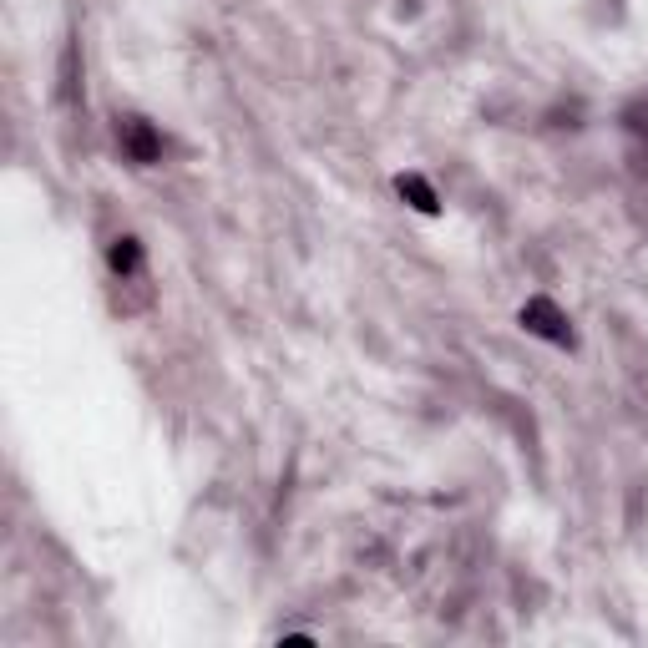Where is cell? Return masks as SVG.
Listing matches in <instances>:
<instances>
[{"mask_svg": "<svg viewBox=\"0 0 648 648\" xmlns=\"http://www.w3.org/2000/svg\"><path fill=\"white\" fill-rule=\"evenodd\" d=\"M522 324L532 335H547V340H567V330H562V314L547 304V299H537V304H527V314H522Z\"/></svg>", "mask_w": 648, "mask_h": 648, "instance_id": "cell-1", "label": "cell"}, {"mask_svg": "<svg viewBox=\"0 0 648 648\" xmlns=\"http://www.w3.org/2000/svg\"><path fill=\"white\" fill-rule=\"evenodd\" d=\"M127 152H132L137 162H152V152H157V137H152L142 122H127Z\"/></svg>", "mask_w": 648, "mask_h": 648, "instance_id": "cell-2", "label": "cell"}]
</instances>
